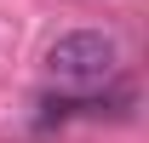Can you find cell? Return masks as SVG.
I'll use <instances>...</instances> for the list:
<instances>
[{"instance_id": "6da1fadb", "label": "cell", "mask_w": 149, "mask_h": 143, "mask_svg": "<svg viewBox=\"0 0 149 143\" xmlns=\"http://www.w3.org/2000/svg\"><path fill=\"white\" fill-rule=\"evenodd\" d=\"M115 69H120V46H115L103 29H69L46 46V74L69 92H97L109 86Z\"/></svg>"}]
</instances>
